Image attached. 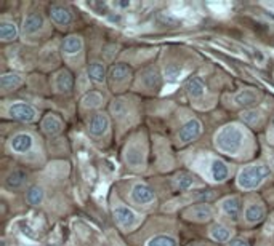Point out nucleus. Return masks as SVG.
I'll use <instances>...</instances> for the list:
<instances>
[{
  "label": "nucleus",
  "instance_id": "nucleus-1",
  "mask_svg": "<svg viewBox=\"0 0 274 246\" xmlns=\"http://www.w3.org/2000/svg\"><path fill=\"white\" fill-rule=\"evenodd\" d=\"M246 131L238 123H230L218 129L215 134V147L225 155H238L244 147Z\"/></svg>",
  "mask_w": 274,
  "mask_h": 246
},
{
  "label": "nucleus",
  "instance_id": "nucleus-2",
  "mask_svg": "<svg viewBox=\"0 0 274 246\" xmlns=\"http://www.w3.org/2000/svg\"><path fill=\"white\" fill-rule=\"evenodd\" d=\"M271 176V168L265 163L244 166L238 174V187L242 190H255Z\"/></svg>",
  "mask_w": 274,
  "mask_h": 246
},
{
  "label": "nucleus",
  "instance_id": "nucleus-3",
  "mask_svg": "<svg viewBox=\"0 0 274 246\" xmlns=\"http://www.w3.org/2000/svg\"><path fill=\"white\" fill-rule=\"evenodd\" d=\"M114 219H116V222L119 224V227L122 230H127V232H130V230L136 229L140 226L141 222V216L136 211H133L130 206L127 205H122V203H117L116 206H114Z\"/></svg>",
  "mask_w": 274,
  "mask_h": 246
},
{
  "label": "nucleus",
  "instance_id": "nucleus-4",
  "mask_svg": "<svg viewBox=\"0 0 274 246\" xmlns=\"http://www.w3.org/2000/svg\"><path fill=\"white\" fill-rule=\"evenodd\" d=\"M35 136L32 133L27 131H21L11 136V139L8 141L10 150L16 155H27V153H32L35 149Z\"/></svg>",
  "mask_w": 274,
  "mask_h": 246
},
{
  "label": "nucleus",
  "instance_id": "nucleus-5",
  "mask_svg": "<svg viewBox=\"0 0 274 246\" xmlns=\"http://www.w3.org/2000/svg\"><path fill=\"white\" fill-rule=\"evenodd\" d=\"M8 117L18 122H24V123H32L39 119V112L37 109L29 103H22V101H16L8 106Z\"/></svg>",
  "mask_w": 274,
  "mask_h": 246
},
{
  "label": "nucleus",
  "instance_id": "nucleus-6",
  "mask_svg": "<svg viewBox=\"0 0 274 246\" xmlns=\"http://www.w3.org/2000/svg\"><path fill=\"white\" fill-rule=\"evenodd\" d=\"M130 200L136 206H149L156 202V192L144 182H136L132 187Z\"/></svg>",
  "mask_w": 274,
  "mask_h": 246
},
{
  "label": "nucleus",
  "instance_id": "nucleus-7",
  "mask_svg": "<svg viewBox=\"0 0 274 246\" xmlns=\"http://www.w3.org/2000/svg\"><path fill=\"white\" fill-rule=\"evenodd\" d=\"M202 134V123L199 119H189L178 131V142L180 144H191L196 139H199Z\"/></svg>",
  "mask_w": 274,
  "mask_h": 246
},
{
  "label": "nucleus",
  "instance_id": "nucleus-8",
  "mask_svg": "<svg viewBox=\"0 0 274 246\" xmlns=\"http://www.w3.org/2000/svg\"><path fill=\"white\" fill-rule=\"evenodd\" d=\"M111 122L108 114L104 112H96L91 115V119L88 120V133L95 137H101L109 131Z\"/></svg>",
  "mask_w": 274,
  "mask_h": 246
},
{
  "label": "nucleus",
  "instance_id": "nucleus-9",
  "mask_svg": "<svg viewBox=\"0 0 274 246\" xmlns=\"http://www.w3.org/2000/svg\"><path fill=\"white\" fill-rule=\"evenodd\" d=\"M45 27V18L42 13H29L27 16L22 19V27L21 34L24 37H32L35 34H39L40 30Z\"/></svg>",
  "mask_w": 274,
  "mask_h": 246
},
{
  "label": "nucleus",
  "instance_id": "nucleus-10",
  "mask_svg": "<svg viewBox=\"0 0 274 246\" xmlns=\"http://www.w3.org/2000/svg\"><path fill=\"white\" fill-rule=\"evenodd\" d=\"M213 216H215V210H213L209 203H199V205L189 206L185 211V218L196 222H209Z\"/></svg>",
  "mask_w": 274,
  "mask_h": 246
},
{
  "label": "nucleus",
  "instance_id": "nucleus-11",
  "mask_svg": "<svg viewBox=\"0 0 274 246\" xmlns=\"http://www.w3.org/2000/svg\"><path fill=\"white\" fill-rule=\"evenodd\" d=\"M50 19L53 21V24L66 29L72 24V13L71 10L64 5H51L50 6Z\"/></svg>",
  "mask_w": 274,
  "mask_h": 246
},
{
  "label": "nucleus",
  "instance_id": "nucleus-12",
  "mask_svg": "<svg viewBox=\"0 0 274 246\" xmlns=\"http://www.w3.org/2000/svg\"><path fill=\"white\" fill-rule=\"evenodd\" d=\"M209 176L213 182H226L230 178V166L222 158H212L209 166Z\"/></svg>",
  "mask_w": 274,
  "mask_h": 246
},
{
  "label": "nucleus",
  "instance_id": "nucleus-13",
  "mask_svg": "<svg viewBox=\"0 0 274 246\" xmlns=\"http://www.w3.org/2000/svg\"><path fill=\"white\" fill-rule=\"evenodd\" d=\"M40 126H42V131L45 134H48L50 137H53V136H58L61 131H63V129H64V123H63V120L59 119V115H56V114H47L42 119Z\"/></svg>",
  "mask_w": 274,
  "mask_h": 246
},
{
  "label": "nucleus",
  "instance_id": "nucleus-14",
  "mask_svg": "<svg viewBox=\"0 0 274 246\" xmlns=\"http://www.w3.org/2000/svg\"><path fill=\"white\" fill-rule=\"evenodd\" d=\"M220 208H222L225 216L233 221H238L242 211V202L239 197H226L220 202Z\"/></svg>",
  "mask_w": 274,
  "mask_h": 246
},
{
  "label": "nucleus",
  "instance_id": "nucleus-15",
  "mask_svg": "<svg viewBox=\"0 0 274 246\" xmlns=\"http://www.w3.org/2000/svg\"><path fill=\"white\" fill-rule=\"evenodd\" d=\"M63 55L66 58H72V56H77L83 51V38L80 35H67L64 40H63Z\"/></svg>",
  "mask_w": 274,
  "mask_h": 246
},
{
  "label": "nucleus",
  "instance_id": "nucleus-16",
  "mask_svg": "<svg viewBox=\"0 0 274 246\" xmlns=\"http://www.w3.org/2000/svg\"><path fill=\"white\" fill-rule=\"evenodd\" d=\"M55 90L58 93H71L74 88V77L67 69H61V71L55 75Z\"/></svg>",
  "mask_w": 274,
  "mask_h": 246
},
{
  "label": "nucleus",
  "instance_id": "nucleus-17",
  "mask_svg": "<svg viewBox=\"0 0 274 246\" xmlns=\"http://www.w3.org/2000/svg\"><path fill=\"white\" fill-rule=\"evenodd\" d=\"M125 163L130 168H143L144 163V155L143 150L138 144H130L125 149Z\"/></svg>",
  "mask_w": 274,
  "mask_h": 246
},
{
  "label": "nucleus",
  "instance_id": "nucleus-18",
  "mask_svg": "<svg viewBox=\"0 0 274 246\" xmlns=\"http://www.w3.org/2000/svg\"><path fill=\"white\" fill-rule=\"evenodd\" d=\"M258 98L260 96H258L255 90L246 88V90H241L239 93L234 95V103L241 107H247V109H250V107H254L258 103Z\"/></svg>",
  "mask_w": 274,
  "mask_h": 246
},
{
  "label": "nucleus",
  "instance_id": "nucleus-19",
  "mask_svg": "<svg viewBox=\"0 0 274 246\" xmlns=\"http://www.w3.org/2000/svg\"><path fill=\"white\" fill-rule=\"evenodd\" d=\"M132 77V69L128 67L125 63H119V64H114L109 71V79L112 83H125L128 79Z\"/></svg>",
  "mask_w": 274,
  "mask_h": 246
},
{
  "label": "nucleus",
  "instance_id": "nucleus-20",
  "mask_svg": "<svg viewBox=\"0 0 274 246\" xmlns=\"http://www.w3.org/2000/svg\"><path fill=\"white\" fill-rule=\"evenodd\" d=\"M244 216H246L247 224H258L266 218V210L262 203H250L247 205Z\"/></svg>",
  "mask_w": 274,
  "mask_h": 246
},
{
  "label": "nucleus",
  "instance_id": "nucleus-21",
  "mask_svg": "<svg viewBox=\"0 0 274 246\" xmlns=\"http://www.w3.org/2000/svg\"><path fill=\"white\" fill-rule=\"evenodd\" d=\"M233 230L222 224V222H217L210 227V238L213 242H218V243H226V242H231L233 240Z\"/></svg>",
  "mask_w": 274,
  "mask_h": 246
},
{
  "label": "nucleus",
  "instance_id": "nucleus-22",
  "mask_svg": "<svg viewBox=\"0 0 274 246\" xmlns=\"http://www.w3.org/2000/svg\"><path fill=\"white\" fill-rule=\"evenodd\" d=\"M22 83H24V77L18 72H6L2 75V79H0V87H2L3 91L16 90Z\"/></svg>",
  "mask_w": 274,
  "mask_h": 246
},
{
  "label": "nucleus",
  "instance_id": "nucleus-23",
  "mask_svg": "<svg viewBox=\"0 0 274 246\" xmlns=\"http://www.w3.org/2000/svg\"><path fill=\"white\" fill-rule=\"evenodd\" d=\"M205 83L201 77H191L188 82H186V91L191 99H201L205 95Z\"/></svg>",
  "mask_w": 274,
  "mask_h": 246
},
{
  "label": "nucleus",
  "instance_id": "nucleus-24",
  "mask_svg": "<svg viewBox=\"0 0 274 246\" xmlns=\"http://www.w3.org/2000/svg\"><path fill=\"white\" fill-rule=\"evenodd\" d=\"M18 27L13 21L8 19H2L0 22V38L2 42H13L18 38Z\"/></svg>",
  "mask_w": 274,
  "mask_h": 246
},
{
  "label": "nucleus",
  "instance_id": "nucleus-25",
  "mask_svg": "<svg viewBox=\"0 0 274 246\" xmlns=\"http://www.w3.org/2000/svg\"><path fill=\"white\" fill-rule=\"evenodd\" d=\"M87 74H88V79L95 83H104V80H106V67L101 61H93V63H90Z\"/></svg>",
  "mask_w": 274,
  "mask_h": 246
},
{
  "label": "nucleus",
  "instance_id": "nucleus-26",
  "mask_svg": "<svg viewBox=\"0 0 274 246\" xmlns=\"http://www.w3.org/2000/svg\"><path fill=\"white\" fill-rule=\"evenodd\" d=\"M26 181H27V176H26L24 171L13 170L8 176H6L5 186H6V189H10V190H18V189H21L22 186H24Z\"/></svg>",
  "mask_w": 274,
  "mask_h": 246
},
{
  "label": "nucleus",
  "instance_id": "nucleus-27",
  "mask_svg": "<svg viewBox=\"0 0 274 246\" xmlns=\"http://www.w3.org/2000/svg\"><path fill=\"white\" fill-rule=\"evenodd\" d=\"M43 198H45V190H43V187L37 186V184H34V186H30V187L27 189V192H26V200H27V203H29V205H32V206H39V205H42Z\"/></svg>",
  "mask_w": 274,
  "mask_h": 246
},
{
  "label": "nucleus",
  "instance_id": "nucleus-28",
  "mask_svg": "<svg viewBox=\"0 0 274 246\" xmlns=\"http://www.w3.org/2000/svg\"><path fill=\"white\" fill-rule=\"evenodd\" d=\"M140 77H141L140 82H143V85H146L148 90L159 88V85H161V77H159L154 69H146Z\"/></svg>",
  "mask_w": 274,
  "mask_h": 246
},
{
  "label": "nucleus",
  "instance_id": "nucleus-29",
  "mask_svg": "<svg viewBox=\"0 0 274 246\" xmlns=\"http://www.w3.org/2000/svg\"><path fill=\"white\" fill-rule=\"evenodd\" d=\"M173 184L178 190L185 192V190H189L191 187H194L196 179H194V176L189 174V173H180V174L175 176Z\"/></svg>",
  "mask_w": 274,
  "mask_h": 246
},
{
  "label": "nucleus",
  "instance_id": "nucleus-30",
  "mask_svg": "<svg viewBox=\"0 0 274 246\" xmlns=\"http://www.w3.org/2000/svg\"><path fill=\"white\" fill-rule=\"evenodd\" d=\"M80 104L83 109H96V107H100L103 104V96L98 93V91H88V93H85V96L82 98Z\"/></svg>",
  "mask_w": 274,
  "mask_h": 246
},
{
  "label": "nucleus",
  "instance_id": "nucleus-31",
  "mask_svg": "<svg viewBox=\"0 0 274 246\" xmlns=\"http://www.w3.org/2000/svg\"><path fill=\"white\" fill-rule=\"evenodd\" d=\"M146 246H178V243H177V238L175 237L161 234V235L151 237L146 243Z\"/></svg>",
  "mask_w": 274,
  "mask_h": 246
},
{
  "label": "nucleus",
  "instance_id": "nucleus-32",
  "mask_svg": "<svg viewBox=\"0 0 274 246\" xmlns=\"http://www.w3.org/2000/svg\"><path fill=\"white\" fill-rule=\"evenodd\" d=\"M241 120L246 123V125L257 126L258 123L263 120V115H262L260 111H257V109H247V111H244L241 114Z\"/></svg>",
  "mask_w": 274,
  "mask_h": 246
},
{
  "label": "nucleus",
  "instance_id": "nucleus-33",
  "mask_svg": "<svg viewBox=\"0 0 274 246\" xmlns=\"http://www.w3.org/2000/svg\"><path fill=\"white\" fill-rule=\"evenodd\" d=\"M228 246H250V245L246 240H244V238H233Z\"/></svg>",
  "mask_w": 274,
  "mask_h": 246
},
{
  "label": "nucleus",
  "instance_id": "nucleus-34",
  "mask_svg": "<svg viewBox=\"0 0 274 246\" xmlns=\"http://www.w3.org/2000/svg\"><path fill=\"white\" fill-rule=\"evenodd\" d=\"M273 126H274V117H273Z\"/></svg>",
  "mask_w": 274,
  "mask_h": 246
}]
</instances>
